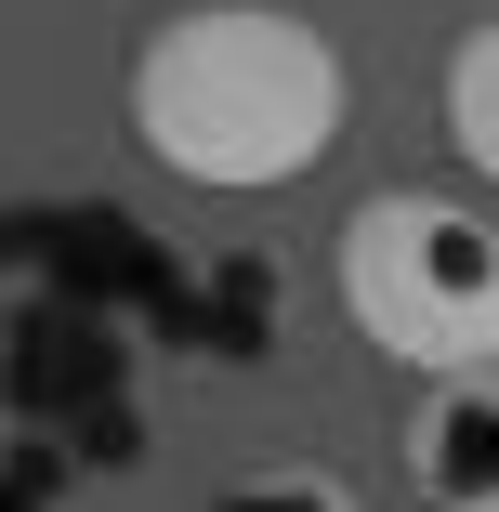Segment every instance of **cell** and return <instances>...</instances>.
I'll use <instances>...</instances> for the list:
<instances>
[{"label":"cell","mask_w":499,"mask_h":512,"mask_svg":"<svg viewBox=\"0 0 499 512\" xmlns=\"http://www.w3.org/2000/svg\"><path fill=\"white\" fill-rule=\"evenodd\" d=\"M132 132L211 197H276L342 145V53L276 0H197L132 53Z\"/></svg>","instance_id":"1"},{"label":"cell","mask_w":499,"mask_h":512,"mask_svg":"<svg viewBox=\"0 0 499 512\" xmlns=\"http://www.w3.org/2000/svg\"><path fill=\"white\" fill-rule=\"evenodd\" d=\"M408 486L434 512H499V368L434 381L408 407Z\"/></svg>","instance_id":"3"},{"label":"cell","mask_w":499,"mask_h":512,"mask_svg":"<svg viewBox=\"0 0 499 512\" xmlns=\"http://www.w3.org/2000/svg\"><path fill=\"white\" fill-rule=\"evenodd\" d=\"M342 316L381 368H421V381L499 368V224L473 197L381 184L342 224Z\"/></svg>","instance_id":"2"},{"label":"cell","mask_w":499,"mask_h":512,"mask_svg":"<svg viewBox=\"0 0 499 512\" xmlns=\"http://www.w3.org/2000/svg\"><path fill=\"white\" fill-rule=\"evenodd\" d=\"M447 145L499 184V27H473V40L447 53Z\"/></svg>","instance_id":"4"},{"label":"cell","mask_w":499,"mask_h":512,"mask_svg":"<svg viewBox=\"0 0 499 512\" xmlns=\"http://www.w3.org/2000/svg\"><path fill=\"white\" fill-rule=\"evenodd\" d=\"M211 512H355V486H342V473H316V460H289V473H250V486H224Z\"/></svg>","instance_id":"5"}]
</instances>
